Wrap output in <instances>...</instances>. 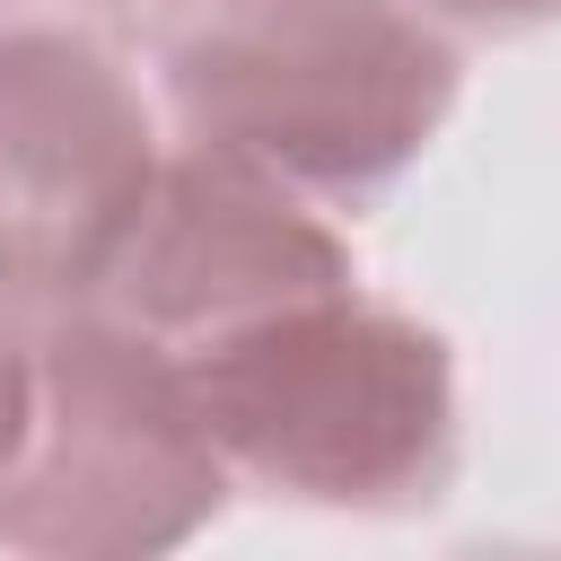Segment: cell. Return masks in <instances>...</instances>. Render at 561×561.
<instances>
[{"label": "cell", "instance_id": "6da1fadb", "mask_svg": "<svg viewBox=\"0 0 561 561\" xmlns=\"http://www.w3.org/2000/svg\"><path fill=\"white\" fill-rule=\"evenodd\" d=\"M175 368L228 473L272 500L412 517L456 482V342L359 280L228 324Z\"/></svg>", "mask_w": 561, "mask_h": 561}, {"label": "cell", "instance_id": "7a4b0ae2", "mask_svg": "<svg viewBox=\"0 0 561 561\" xmlns=\"http://www.w3.org/2000/svg\"><path fill=\"white\" fill-rule=\"evenodd\" d=\"M184 140L351 210L412 175L465 96V44L412 0H202L158 35Z\"/></svg>", "mask_w": 561, "mask_h": 561}, {"label": "cell", "instance_id": "3957f363", "mask_svg": "<svg viewBox=\"0 0 561 561\" xmlns=\"http://www.w3.org/2000/svg\"><path fill=\"white\" fill-rule=\"evenodd\" d=\"M228 491L237 473L167 342L96 298L26 324V412L0 456V552L158 561L193 543Z\"/></svg>", "mask_w": 561, "mask_h": 561}, {"label": "cell", "instance_id": "277c9868", "mask_svg": "<svg viewBox=\"0 0 561 561\" xmlns=\"http://www.w3.org/2000/svg\"><path fill=\"white\" fill-rule=\"evenodd\" d=\"M158 96L79 18L0 26V307H88L158 184Z\"/></svg>", "mask_w": 561, "mask_h": 561}, {"label": "cell", "instance_id": "5b68a950", "mask_svg": "<svg viewBox=\"0 0 561 561\" xmlns=\"http://www.w3.org/2000/svg\"><path fill=\"white\" fill-rule=\"evenodd\" d=\"M359 280L351 237L324 219V202L289 193L280 175L228 158V149H167L158 184L96 289L123 324H140L167 351H193L228 324H254L289 298Z\"/></svg>", "mask_w": 561, "mask_h": 561}, {"label": "cell", "instance_id": "8992f818", "mask_svg": "<svg viewBox=\"0 0 561 561\" xmlns=\"http://www.w3.org/2000/svg\"><path fill=\"white\" fill-rule=\"evenodd\" d=\"M412 9H421L430 26H447L456 44H465V35H491V44H508V35H543L561 0H412Z\"/></svg>", "mask_w": 561, "mask_h": 561}, {"label": "cell", "instance_id": "52a82bcc", "mask_svg": "<svg viewBox=\"0 0 561 561\" xmlns=\"http://www.w3.org/2000/svg\"><path fill=\"white\" fill-rule=\"evenodd\" d=\"M18 412H26V324L18 307H0V456L18 438Z\"/></svg>", "mask_w": 561, "mask_h": 561}, {"label": "cell", "instance_id": "ba28073f", "mask_svg": "<svg viewBox=\"0 0 561 561\" xmlns=\"http://www.w3.org/2000/svg\"><path fill=\"white\" fill-rule=\"evenodd\" d=\"M184 9H202V0H184Z\"/></svg>", "mask_w": 561, "mask_h": 561}]
</instances>
